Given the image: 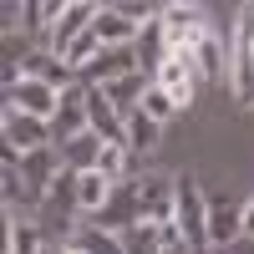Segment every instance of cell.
<instances>
[{
	"label": "cell",
	"mask_w": 254,
	"mask_h": 254,
	"mask_svg": "<svg viewBox=\"0 0 254 254\" xmlns=\"http://www.w3.org/2000/svg\"><path fill=\"white\" fill-rule=\"evenodd\" d=\"M229 92L239 107H254V5H244L229 26Z\"/></svg>",
	"instance_id": "obj_1"
},
{
	"label": "cell",
	"mask_w": 254,
	"mask_h": 254,
	"mask_svg": "<svg viewBox=\"0 0 254 254\" xmlns=\"http://www.w3.org/2000/svg\"><path fill=\"white\" fill-rule=\"evenodd\" d=\"M178 208H173V224L183 229V239L193 254H214L208 249V193H203V183L193 173H178Z\"/></svg>",
	"instance_id": "obj_2"
},
{
	"label": "cell",
	"mask_w": 254,
	"mask_h": 254,
	"mask_svg": "<svg viewBox=\"0 0 254 254\" xmlns=\"http://www.w3.org/2000/svg\"><path fill=\"white\" fill-rule=\"evenodd\" d=\"M153 81L178 102V112H188V107H193V97H198V81H203V76H198V66H193V51H173V56L153 71Z\"/></svg>",
	"instance_id": "obj_3"
},
{
	"label": "cell",
	"mask_w": 254,
	"mask_h": 254,
	"mask_svg": "<svg viewBox=\"0 0 254 254\" xmlns=\"http://www.w3.org/2000/svg\"><path fill=\"white\" fill-rule=\"evenodd\" d=\"M163 31H168V46L173 51H198V41L214 31L208 26V10L203 5H163Z\"/></svg>",
	"instance_id": "obj_4"
},
{
	"label": "cell",
	"mask_w": 254,
	"mask_h": 254,
	"mask_svg": "<svg viewBox=\"0 0 254 254\" xmlns=\"http://www.w3.org/2000/svg\"><path fill=\"white\" fill-rule=\"evenodd\" d=\"M97 10H102V5H92V0H66L61 15H56V26H51V36H46V51H51V56H66L71 41H81V36L92 31Z\"/></svg>",
	"instance_id": "obj_5"
},
{
	"label": "cell",
	"mask_w": 254,
	"mask_h": 254,
	"mask_svg": "<svg viewBox=\"0 0 254 254\" xmlns=\"http://www.w3.org/2000/svg\"><path fill=\"white\" fill-rule=\"evenodd\" d=\"M132 193H137V214H142V224H173V208H178V183L173 178H142V183H132Z\"/></svg>",
	"instance_id": "obj_6"
},
{
	"label": "cell",
	"mask_w": 254,
	"mask_h": 254,
	"mask_svg": "<svg viewBox=\"0 0 254 254\" xmlns=\"http://www.w3.org/2000/svg\"><path fill=\"white\" fill-rule=\"evenodd\" d=\"M244 239V203H234L229 193H208V249H229Z\"/></svg>",
	"instance_id": "obj_7"
},
{
	"label": "cell",
	"mask_w": 254,
	"mask_h": 254,
	"mask_svg": "<svg viewBox=\"0 0 254 254\" xmlns=\"http://www.w3.org/2000/svg\"><path fill=\"white\" fill-rule=\"evenodd\" d=\"M41 147H56L51 122H41V117H26V112H10V107H5V153L31 158V153H41Z\"/></svg>",
	"instance_id": "obj_8"
},
{
	"label": "cell",
	"mask_w": 254,
	"mask_h": 254,
	"mask_svg": "<svg viewBox=\"0 0 254 254\" xmlns=\"http://www.w3.org/2000/svg\"><path fill=\"white\" fill-rule=\"evenodd\" d=\"M81 132H92V117H87V87H66L61 92V107H56V117H51V137H56V147H66L71 137H81Z\"/></svg>",
	"instance_id": "obj_9"
},
{
	"label": "cell",
	"mask_w": 254,
	"mask_h": 254,
	"mask_svg": "<svg viewBox=\"0 0 254 254\" xmlns=\"http://www.w3.org/2000/svg\"><path fill=\"white\" fill-rule=\"evenodd\" d=\"M5 107H10V112H26V117H41V122H51L56 107H61V92L46 87V81H31V76H26L20 87L5 92Z\"/></svg>",
	"instance_id": "obj_10"
},
{
	"label": "cell",
	"mask_w": 254,
	"mask_h": 254,
	"mask_svg": "<svg viewBox=\"0 0 254 254\" xmlns=\"http://www.w3.org/2000/svg\"><path fill=\"white\" fill-rule=\"evenodd\" d=\"M81 87H87V81H81ZM87 117H92V132L102 142H122L127 147V117L112 107V97L102 87H87Z\"/></svg>",
	"instance_id": "obj_11"
},
{
	"label": "cell",
	"mask_w": 254,
	"mask_h": 254,
	"mask_svg": "<svg viewBox=\"0 0 254 254\" xmlns=\"http://www.w3.org/2000/svg\"><path fill=\"white\" fill-rule=\"evenodd\" d=\"M20 66H26L31 81H46V87H56V92H66V87H76V81H81L66 61L51 56V51H26V56H20Z\"/></svg>",
	"instance_id": "obj_12"
},
{
	"label": "cell",
	"mask_w": 254,
	"mask_h": 254,
	"mask_svg": "<svg viewBox=\"0 0 254 254\" xmlns=\"http://www.w3.org/2000/svg\"><path fill=\"white\" fill-rule=\"evenodd\" d=\"M193 66H198L203 81H229V31H224V36H219V31H208V36L198 41Z\"/></svg>",
	"instance_id": "obj_13"
},
{
	"label": "cell",
	"mask_w": 254,
	"mask_h": 254,
	"mask_svg": "<svg viewBox=\"0 0 254 254\" xmlns=\"http://www.w3.org/2000/svg\"><path fill=\"white\" fill-rule=\"evenodd\" d=\"M137 31H142V26H132L117 5H102L97 20H92V36L102 41V46H137Z\"/></svg>",
	"instance_id": "obj_14"
},
{
	"label": "cell",
	"mask_w": 254,
	"mask_h": 254,
	"mask_svg": "<svg viewBox=\"0 0 254 254\" xmlns=\"http://www.w3.org/2000/svg\"><path fill=\"white\" fill-rule=\"evenodd\" d=\"M137 61H142V71H158L168 56H173V46H168V31H163V15L158 20H147V26L137 31Z\"/></svg>",
	"instance_id": "obj_15"
},
{
	"label": "cell",
	"mask_w": 254,
	"mask_h": 254,
	"mask_svg": "<svg viewBox=\"0 0 254 254\" xmlns=\"http://www.w3.org/2000/svg\"><path fill=\"white\" fill-rule=\"evenodd\" d=\"M112 193H117V183H107L97 168H92V173H76V208H81V214H107Z\"/></svg>",
	"instance_id": "obj_16"
},
{
	"label": "cell",
	"mask_w": 254,
	"mask_h": 254,
	"mask_svg": "<svg viewBox=\"0 0 254 254\" xmlns=\"http://www.w3.org/2000/svg\"><path fill=\"white\" fill-rule=\"evenodd\" d=\"M46 239H41V224H31L26 214H10L5 224V254H41Z\"/></svg>",
	"instance_id": "obj_17"
},
{
	"label": "cell",
	"mask_w": 254,
	"mask_h": 254,
	"mask_svg": "<svg viewBox=\"0 0 254 254\" xmlns=\"http://www.w3.org/2000/svg\"><path fill=\"white\" fill-rule=\"evenodd\" d=\"M102 147H107V142H102L97 132H81V137H71L66 147H61V163H66L71 173H92L97 158H102Z\"/></svg>",
	"instance_id": "obj_18"
},
{
	"label": "cell",
	"mask_w": 254,
	"mask_h": 254,
	"mask_svg": "<svg viewBox=\"0 0 254 254\" xmlns=\"http://www.w3.org/2000/svg\"><path fill=\"white\" fill-rule=\"evenodd\" d=\"M163 142V122H153L147 112H127V153H153Z\"/></svg>",
	"instance_id": "obj_19"
},
{
	"label": "cell",
	"mask_w": 254,
	"mask_h": 254,
	"mask_svg": "<svg viewBox=\"0 0 254 254\" xmlns=\"http://www.w3.org/2000/svg\"><path fill=\"white\" fill-rule=\"evenodd\" d=\"M76 249H81V254H127V234H122V229L92 224V229H81V234H76Z\"/></svg>",
	"instance_id": "obj_20"
},
{
	"label": "cell",
	"mask_w": 254,
	"mask_h": 254,
	"mask_svg": "<svg viewBox=\"0 0 254 254\" xmlns=\"http://www.w3.org/2000/svg\"><path fill=\"white\" fill-rule=\"evenodd\" d=\"M132 153H127V147L122 142H107V147H102V158H97V173L102 178H107V183H127V173H132Z\"/></svg>",
	"instance_id": "obj_21"
},
{
	"label": "cell",
	"mask_w": 254,
	"mask_h": 254,
	"mask_svg": "<svg viewBox=\"0 0 254 254\" xmlns=\"http://www.w3.org/2000/svg\"><path fill=\"white\" fill-rule=\"evenodd\" d=\"M56 15H61V0H46V5H26V20H20V36H41L46 31L51 36V26H56Z\"/></svg>",
	"instance_id": "obj_22"
},
{
	"label": "cell",
	"mask_w": 254,
	"mask_h": 254,
	"mask_svg": "<svg viewBox=\"0 0 254 254\" xmlns=\"http://www.w3.org/2000/svg\"><path fill=\"white\" fill-rule=\"evenodd\" d=\"M137 112H147V117H153V122H163V127H168V122L178 117V102H173V97H168V92L158 87V81H153V92L142 97V107H137Z\"/></svg>",
	"instance_id": "obj_23"
},
{
	"label": "cell",
	"mask_w": 254,
	"mask_h": 254,
	"mask_svg": "<svg viewBox=\"0 0 254 254\" xmlns=\"http://www.w3.org/2000/svg\"><path fill=\"white\" fill-rule=\"evenodd\" d=\"M244 239H254V198L244 203Z\"/></svg>",
	"instance_id": "obj_24"
},
{
	"label": "cell",
	"mask_w": 254,
	"mask_h": 254,
	"mask_svg": "<svg viewBox=\"0 0 254 254\" xmlns=\"http://www.w3.org/2000/svg\"><path fill=\"white\" fill-rule=\"evenodd\" d=\"M56 254H81V249H76V244H61V249H56Z\"/></svg>",
	"instance_id": "obj_25"
}]
</instances>
